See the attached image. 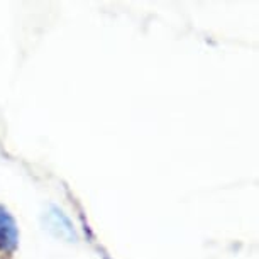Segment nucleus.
<instances>
[{
  "mask_svg": "<svg viewBox=\"0 0 259 259\" xmlns=\"http://www.w3.org/2000/svg\"><path fill=\"white\" fill-rule=\"evenodd\" d=\"M17 241L19 232L16 222H14V219L6 208L0 207V251L11 254L16 249Z\"/></svg>",
  "mask_w": 259,
  "mask_h": 259,
  "instance_id": "nucleus-1",
  "label": "nucleus"
}]
</instances>
